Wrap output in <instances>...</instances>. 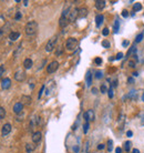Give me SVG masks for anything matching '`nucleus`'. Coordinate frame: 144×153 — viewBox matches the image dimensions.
Segmentation results:
<instances>
[{"instance_id": "f257e3e1", "label": "nucleus", "mask_w": 144, "mask_h": 153, "mask_svg": "<svg viewBox=\"0 0 144 153\" xmlns=\"http://www.w3.org/2000/svg\"><path fill=\"white\" fill-rule=\"evenodd\" d=\"M38 31V23L37 21H29L26 24V28H24V32H26L27 36H34Z\"/></svg>"}, {"instance_id": "f03ea898", "label": "nucleus", "mask_w": 144, "mask_h": 153, "mask_svg": "<svg viewBox=\"0 0 144 153\" xmlns=\"http://www.w3.org/2000/svg\"><path fill=\"white\" fill-rule=\"evenodd\" d=\"M78 47V40L76 38H69L65 42V49L68 51H72Z\"/></svg>"}, {"instance_id": "7ed1b4c3", "label": "nucleus", "mask_w": 144, "mask_h": 153, "mask_svg": "<svg viewBox=\"0 0 144 153\" xmlns=\"http://www.w3.org/2000/svg\"><path fill=\"white\" fill-rule=\"evenodd\" d=\"M57 41H58V38L57 37H52L50 40L48 41V43H47L46 46V51L47 52H51L52 50L54 49L55 44H57Z\"/></svg>"}, {"instance_id": "20e7f679", "label": "nucleus", "mask_w": 144, "mask_h": 153, "mask_svg": "<svg viewBox=\"0 0 144 153\" xmlns=\"http://www.w3.org/2000/svg\"><path fill=\"white\" fill-rule=\"evenodd\" d=\"M58 68H59V62H58V61H52V62L47 67V72H48V73H53V72L58 70Z\"/></svg>"}, {"instance_id": "39448f33", "label": "nucleus", "mask_w": 144, "mask_h": 153, "mask_svg": "<svg viewBox=\"0 0 144 153\" xmlns=\"http://www.w3.org/2000/svg\"><path fill=\"white\" fill-rule=\"evenodd\" d=\"M83 118H84L85 122L93 121L94 120V112H93V110H88L87 112H84V113H83Z\"/></svg>"}, {"instance_id": "423d86ee", "label": "nucleus", "mask_w": 144, "mask_h": 153, "mask_svg": "<svg viewBox=\"0 0 144 153\" xmlns=\"http://www.w3.org/2000/svg\"><path fill=\"white\" fill-rule=\"evenodd\" d=\"M10 132H11V124L10 123L4 124V127H2V129H1V135H2V137L8 135Z\"/></svg>"}, {"instance_id": "0eeeda50", "label": "nucleus", "mask_w": 144, "mask_h": 153, "mask_svg": "<svg viewBox=\"0 0 144 153\" xmlns=\"http://www.w3.org/2000/svg\"><path fill=\"white\" fill-rule=\"evenodd\" d=\"M79 17V9L78 8H74V9L71 10L70 16H69V21H76V19Z\"/></svg>"}, {"instance_id": "6e6552de", "label": "nucleus", "mask_w": 144, "mask_h": 153, "mask_svg": "<svg viewBox=\"0 0 144 153\" xmlns=\"http://www.w3.org/2000/svg\"><path fill=\"white\" fill-rule=\"evenodd\" d=\"M15 79L17 80V81H19V82L23 81V80L26 79V73H24L23 71H21V70L17 71L15 73Z\"/></svg>"}, {"instance_id": "1a4fd4ad", "label": "nucleus", "mask_w": 144, "mask_h": 153, "mask_svg": "<svg viewBox=\"0 0 144 153\" xmlns=\"http://www.w3.org/2000/svg\"><path fill=\"white\" fill-rule=\"evenodd\" d=\"M22 110H23V104H22L21 102H17V103L13 105V112H15L16 114L21 113Z\"/></svg>"}, {"instance_id": "9d476101", "label": "nucleus", "mask_w": 144, "mask_h": 153, "mask_svg": "<svg viewBox=\"0 0 144 153\" xmlns=\"http://www.w3.org/2000/svg\"><path fill=\"white\" fill-rule=\"evenodd\" d=\"M10 85H11V80L9 79V78H5V79L1 81V88L4 89V90L9 89Z\"/></svg>"}, {"instance_id": "9b49d317", "label": "nucleus", "mask_w": 144, "mask_h": 153, "mask_svg": "<svg viewBox=\"0 0 144 153\" xmlns=\"http://www.w3.org/2000/svg\"><path fill=\"white\" fill-rule=\"evenodd\" d=\"M41 138H42V134H41L40 131H37L32 134V141L33 143H39L41 141Z\"/></svg>"}, {"instance_id": "f8f14e48", "label": "nucleus", "mask_w": 144, "mask_h": 153, "mask_svg": "<svg viewBox=\"0 0 144 153\" xmlns=\"http://www.w3.org/2000/svg\"><path fill=\"white\" fill-rule=\"evenodd\" d=\"M85 81H87L88 87H91V84H92V74H91L90 70L87 71V74H85Z\"/></svg>"}, {"instance_id": "ddd939ff", "label": "nucleus", "mask_w": 144, "mask_h": 153, "mask_svg": "<svg viewBox=\"0 0 144 153\" xmlns=\"http://www.w3.org/2000/svg\"><path fill=\"white\" fill-rule=\"evenodd\" d=\"M68 23H69V19L64 18V17H61L60 20H59V26L61 28H65L66 26H68Z\"/></svg>"}, {"instance_id": "4468645a", "label": "nucleus", "mask_w": 144, "mask_h": 153, "mask_svg": "<svg viewBox=\"0 0 144 153\" xmlns=\"http://www.w3.org/2000/svg\"><path fill=\"white\" fill-rule=\"evenodd\" d=\"M105 6V1L104 0H96L95 1V8L98 10H102Z\"/></svg>"}, {"instance_id": "2eb2a0df", "label": "nucleus", "mask_w": 144, "mask_h": 153, "mask_svg": "<svg viewBox=\"0 0 144 153\" xmlns=\"http://www.w3.org/2000/svg\"><path fill=\"white\" fill-rule=\"evenodd\" d=\"M88 15V9L85 7H82L79 9V18H84Z\"/></svg>"}, {"instance_id": "dca6fc26", "label": "nucleus", "mask_w": 144, "mask_h": 153, "mask_svg": "<svg viewBox=\"0 0 144 153\" xmlns=\"http://www.w3.org/2000/svg\"><path fill=\"white\" fill-rule=\"evenodd\" d=\"M19 37H20V33L17 32V31H12V32H10V35H9V39L11 41H16Z\"/></svg>"}, {"instance_id": "f3484780", "label": "nucleus", "mask_w": 144, "mask_h": 153, "mask_svg": "<svg viewBox=\"0 0 144 153\" xmlns=\"http://www.w3.org/2000/svg\"><path fill=\"white\" fill-rule=\"evenodd\" d=\"M21 103L22 104H27V105H29L30 103H31V98L30 97H28V96H22V98H21Z\"/></svg>"}, {"instance_id": "a211bd4d", "label": "nucleus", "mask_w": 144, "mask_h": 153, "mask_svg": "<svg viewBox=\"0 0 144 153\" xmlns=\"http://www.w3.org/2000/svg\"><path fill=\"white\" fill-rule=\"evenodd\" d=\"M32 65H33V62H32V60L31 59H29V58H28V59H26L23 61V67L26 69H30L32 67Z\"/></svg>"}, {"instance_id": "6ab92c4d", "label": "nucleus", "mask_w": 144, "mask_h": 153, "mask_svg": "<svg viewBox=\"0 0 144 153\" xmlns=\"http://www.w3.org/2000/svg\"><path fill=\"white\" fill-rule=\"evenodd\" d=\"M104 20V17L102 16V15H98L96 16V18H95V23H96V27H100V24L103 22Z\"/></svg>"}, {"instance_id": "aec40b11", "label": "nucleus", "mask_w": 144, "mask_h": 153, "mask_svg": "<svg viewBox=\"0 0 144 153\" xmlns=\"http://www.w3.org/2000/svg\"><path fill=\"white\" fill-rule=\"evenodd\" d=\"M34 149H35V145H34V144H30V143L26 144V151H27L28 153L32 152Z\"/></svg>"}, {"instance_id": "412c9836", "label": "nucleus", "mask_w": 144, "mask_h": 153, "mask_svg": "<svg viewBox=\"0 0 144 153\" xmlns=\"http://www.w3.org/2000/svg\"><path fill=\"white\" fill-rule=\"evenodd\" d=\"M119 28H120V21H119V19H115V21H114V28H113V30H114L115 33H118Z\"/></svg>"}, {"instance_id": "4be33fe9", "label": "nucleus", "mask_w": 144, "mask_h": 153, "mask_svg": "<svg viewBox=\"0 0 144 153\" xmlns=\"http://www.w3.org/2000/svg\"><path fill=\"white\" fill-rule=\"evenodd\" d=\"M131 146H132L131 141H126V142L124 143V150H125V151H127V152L130 151V149H131Z\"/></svg>"}, {"instance_id": "5701e85b", "label": "nucleus", "mask_w": 144, "mask_h": 153, "mask_svg": "<svg viewBox=\"0 0 144 153\" xmlns=\"http://www.w3.org/2000/svg\"><path fill=\"white\" fill-rule=\"evenodd\" d=\"M112 149H113V141L109 140V141H107V151L112 152Z\"/></svg>"}, {"instance_id": "b1692460", "label": "nucleus", "mask_w": 144, "mask_h": 153, "mask_svg": "<svg viewBox=\"0 0 144 153\" xmlns=\"http://www.w3.org/2000/svg\"><path fill=\"white\" fill-rule=\"evenodd\" d=\"M141 8H142V5H141V4H134V6H133V10H134V11L141 10Z\"/></svg>"}, {"instance_id": "393cba45", "label": "nucleus", "mask_w": 144, "mask_h": 153, "mask_svg": "<svg viewBox=\"0 0 144 153\" xmlns=\"http://www.w3.org/2000/svg\"><path fill=\"white\" fill-rule=\"evenodd\" d=\"M135 52H136V48H135V47L133 46V47H131V49L129 50V52H127V55L130 57V55H131L132 53H135Z\"/></svg>"}, {"instance_id": "a878e982", "label": "nucleus", "mask_w": 144, "mask_h": 153, "mask_svg": "<svg viewBox=\"0 0 144 153\" xmlns=\"http://www.w3.org/2000/svg\"><path fill=\"white\" fill-rule=\"evenodd\" d=\"M6 115V110L4 109V108L0 107V119H4Z\"/></svg>"}, {"instance_id": "bb28decb", "label": "nucleus", "mask_w": 144, "mask_h": 153, "mask_svg": "<svg viewBox=\"0 0 144 153\" xmlns=\"http://www.w3.org/2000/svg\"><path fill=\"white\" fill-rule=\"evenodd\" d=\"M100 91H101V93H105V92H107L106 85H105V84H102V85H101V88H100Z\"/></svg>"}, {"instance_id": "cd10ccee", "label": "nucleus", "mask_w": 144, "mask_h": 153, "mask_svg": "<svg viewBox=\"0 0 144 153\" xmlns=\"http://www.w3.org/2000/svg\"><path fill=\"white\" fill-rule=\"evenodd\" d=\"M142 39H143V32L140 33V35L136 37V39H135V42H141V41H142Z\"/></svg>"}, {"instance_id": "c85d7f7f", "label": "nucleus", "mask_w": 144, "mask_h": 153, "mask_svg": "<svg viewBox=\"0 0 144 153\" xmlns=\"http://www.w3.org/2000/svg\"><path fill=\"white\" fill-rule=\"evenodd\" d=\"M102 46H103L104 48H110V42L107 40H103L102 41Z\"/></svg>"}, {"instance_id": "c756f323", "label": "nucleus", "mask_w": 144, "mask_h": 153, "mask_svg": "<svg viewBox=\"0 0 144 153\" xmlns=\"http://www.w3.org/2000/svg\"><path fill=\"white\" fill-rule=\"evenodd\" d=\"M88 130H89V122H85L84 126H83V132L87 133V132H88Z\"/></svg>"}, {"instance_id": "7c9ffc66", "label": "nucleus", "mask_w": 144, "mask_h": 153, "mask_svg": "<svg viewBox=\"0 0 144 153\" xmlns=\"http://www.w3.org/2000/svg\"><path fill=\"white\" fill-rule=\"evenodd\" d=\"M102 76H103L102 71H96V73H95V78H96V79H101Z\"/></svg>"}, {"instance_id": "2f4dec72", "label": "nucleus", "mask_w": 144, "mask_h": 153, "mask_svg": "<svg viewBox=\"0 0 144 153\" xmlns=\"http://www.w3.org/2000/svg\"><path fill=\"white\" fill-rule=\"evenodd\" d=\"M107 94H109V98H110V99L113 98V89H112V88H110L109 90H107Z\"/></svg>"}, {"instance_id": "473e14b6", "label": "nucleus", "mask_w": 144, "mask_h": 153, "mask_svg": "<svg viewBox=\"0 0 144 153\" xmlns=\"http://www.w3.org/2000/svg\"><path fill=\"white\" fill-rule=\"evenodd\" d=\"M4 72H5V67L0 66V79H1V77L4 76Z\"/></svg>"}, {"instance_id": "72a5a7b5", "label": "nucleus", "mask_w": 144, "mask_h": 153, "mask_svg": "<svg viewBox=\"0 0 144 153\" xmlns=\"http://www.w3.org/2000/svg\"><path fill=\"white\" fill-rule=\"evenodd\" d=\"M122 58H123V53H122V52H119L118 54H116V57H115V59L116 60H121Z\"/></svg>"}, {"instance_id": "f704fd0d", "label": "nucleus", "mask_w": 144, "mask_h": 153, "mask_svg": "<svg viewBox=\"0 0 144 153\" xmlns=\"http://www.w3.org/2000/svg\"><path fill=\"white\" fill-rule=\"evenodd\" d=\"M21 50H22V47H21V44H20V46L18 47V49H17V51L15 52V55H16V57H17V55H18L19 53H20V51H21Z\"/></svg>"}, {"instance_id": "c9c22d12", "label": "nucleus", "mask_w": 144, "mask_h": 153, "mask_svg": "<svg viewBox=\"0 0 144 153\" xmlns=\"http://www.w3.org/2000/svg\"><path fill=\"white\" fill-rule=\"evenodd\" d=\"M102 33H103V36H105V37H106V36L109 35V29H107V28H104V29L102 30Z\"/></svg>"}, {"instance_id": "e433bc0d", "label": "nucleus", "mask_w": 144, "mask_h": 153, "mask_svg": "<svg viewBox=\"0 0 144 153\" xmlns=\"http://www.w3.org/2000/svg\"><path fill=\"white\" fill-rule=\"evenodd\" d=\"M94 62H95L96 65H101V63H102V59H101V58H95Z\"/></svg>"}, {"instance_id": "4c0bfd02", "label": "nucleus", "mask_w": 144, "mask_h": 153, "mask_svg": "<svg viewBox=\"0 0 144 153\" xmlns=\"http://www.w3.org/2000/svg\"><path fill=\"white\" fill-rule=\"evenodd\" d=\"M122 16H123L124 18H126V17L129 16V11H127V10H123V11H122Z\"/></svg>"}, {"instance_id": "58836bf2", "label": "nucleus", "mask_w": 144, "mask_h": 153, "mask_svg": "<svg viewBox=\"0 0 144 153\" xmlns=\"http://www.w3.org/2000/svg\"><path fill=\"white\" fill-rule=\"evenodd\" d=\"M15 19H16V20H20V19H21V12H17Z\"/></svg>"}, {"instance_id": "ea45409f", "label": "nucleus", "mask_w": 144, "mask_h": 153, "mask_svg": "<svg viewBox=\"0 0 144 153\" xmlns=\"http://www.w3.org/2000/svg\"><path fill=\"white\" fill-rule=\"evenodd\" d=\"M43 90H44V85H42V87H41V89H40V92H39V96H38V99H40V98H41V94H42V92H43Z\"/></svg>"}, {"instance_id": "a19ab883", "label": "nucleus", "mask_w": 144, "mask_h": 153, "mask_svg": "<svg viewBox=\"0 0 144 153\" xmlns=\"http://www.w3.org/2000/svg\"><path fill=\"white\" fill-rule=\"evenodd\" d=\"M129 67L134 68V67H135V62H134V61H129Z\"/></svg>"}, {"instance_id": "79ce46f5", "label": "nucleus", "mask_w": 144, "mask_h": 153, "mask_svg": "<svg viewBox=\"0 0 144 153\" xmlns=\"http://www.w3.org/2000/svg\"><path fill=\"white\" fill-rule=\"evenodd\" d=\"M105 148V145H104V144H99V145H98V150H103Z\"/></svg>"}, {"instance_id": "37998d69", "label": "nucleus", "mask_w": 144, "mask_h": 153, "mask_svg": "<svg viewBox=\"0 0 144 153\" xmlns=\"http://www.w3.org/2000/svg\"><path fill=\"white\" fill-rule=\"evenodd\" d=\"M126 135H127V137H132V135H133V132H132V131H127V132H126Z\"/></svg>"}, {"instance_id": "c03bdc74", "label": "nucleus", "mask_w": 144, "mask_h": 153, "mask_svg": "<svg viewBox=\"0 0 144 153\" xmlns=\"http://www.w3.org/2000/svg\"><path fill=\"white\" fill-rule=\"evenodd\" d=\"M122 152V149L121 148H116L115 149V153H121Z\"/></svg>"}, {"instance_id": "a18cd8bd", "label": "nucleus", "mask_w": 144, "mask_h": 153, "mask_svg": "<svg viewBox=\"0 0 144 153\" xmlns=\"http://www.w3.org/2000/svg\"><path fill=\"white\" fill-rule=\"evenodd\" d=\"M92 93H93V94H96V93H98V90H96L95 88H93V89H92Z\"/></svg>"}, {"instance_id": "49530a36", "label": "nucleus", "mask_w": 144, "mask_h": 153, "mask_svg": "<svg viewBox=\"0 0 144 153\" xmlns=\"http://www.w3.org/2000/svg\"><path fill=\"white\" fill-rule=\"evenodd\" d=\"M61 53H62V50L59 49V50H58V51H57V55H59V54H61Z\"/></svg>"}, {"instance_id": "de8ad7c7", "label": "nucleus", "mask_w": 144, "mask_h": 153, "mask_svg": "<svg viewBox=\"0 0 144 153\" xmlns=\"http://www.w3.org/2000/svg\"><path fill=\"white\" fill-rule=\"evenodd\" d=\"M73 150H74V152H78V151H79V146H74V148H73Z\"/></svg>"}, {"instance_id": "09e8293b", "label": "nucleus", "mask_w": 144, "mask_h": 153, "mask_svg": "<svg viewBox=\"0 0 144 153\" xmlns=\"http://www.w3.org/2000/svg\"><path fill=\"white\" fill-rule=\"evenodd\" d=\"M123 46H124V47L129 46V41H124V42H123Z\"/></svg>"}, {"instance_id": "8fccbe9b", "label": "nucleus", "mask_w": 144, "mask_h": 153, "mask_svg": "<svg viewBox=\"0 0 144 153\" xmlns=\"http://www.w3.org/2000/svg\"><path fill=\"white\" fill-rule=\"evenodd\" d=\"M133 153H140V151L137 149H133Z\"/></svg>"}, {"instance_id": "3c124183", "label": "nucleus", "mask_w": 144, "mask_h": 153, "mask_svg": "<svg viewBox=\"0 0 144 153\" xmlns=\"http://www.w3.org/2000/svg\"><path fill=\"white\" fill-rule=\"evenodd\" d=\"M130 82L133 83V79H132V78H129V83H130Z\"/></svg>"}, {"instance_id": "603ef678", "label": "nucleus", "mask_w": 144, "mask_h": 153, "mask_svg": "<svg viewBox=\"0 0 144 153\" xmlns=\"http://www.w3.org/2000/svg\"><path fill=\"white\" fill-rule=\"evenodd\" d=\"M133 76H134V77H137L138 73H137V72H134V73H133Z\"/></svg>"}, {"instance_id": "864d4df0", "label": "nucleus", "mask_w": 144, "mask_h": 153, "mask_svg": "<svg viewBox=\"0 0 144 153\" xmlns=\"http://www.w3.org/2000/svg\"><path fill=\"white\" fill-rule=\"evenodd\" d=\"M23 5H24V6H27V5H28V1H27V0H26V1H23Z\"/></svg>"}, {"instance_id": "5fc2aeb1", "label": "nucleus", "mask_w": 144, "mask_h": 153, "mask_svg": "<svg viewBox=\"0 0 144 153\" xmlns=\"http://www.w3.org/2000/svg\"><path fill=\"white\" fill-rule=\"evenodd\" d=\"M142 100L144 101V92H143V96H142Z\"/></svg>"}]
</instances>
